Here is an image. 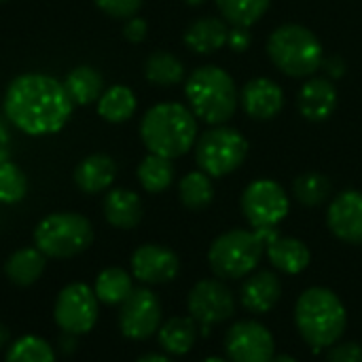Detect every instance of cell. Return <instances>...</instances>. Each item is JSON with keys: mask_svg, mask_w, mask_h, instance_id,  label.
<instances>
[{"mask_svg": "<svg viewBox=\"0 0 362 362\" xmlns=\"http://www.w3.org/2000/svg\"><path fill=\"white\" fill-rule=\"evenodd\" d=\"M136 93L127 85H112L98 100V115L106 123H125L136 112Z\"/></svg>", "mask_w": 362, "mask_h": 362, "instance_id": "cell-26", "label": "cell"}, {"mask_svg": "<svg viewBox=\"0 0 362 362\" xmlns=\"http://www.w3.org/2000/svg\"><path fill=\"white\" fill-rule=\"evenodd\" d=\"M272 362H299L295 356H291V354H276Z\"/></svg>", "mask_w": 362, "mask_h": 362, "instance_id": "cell-43", "label": "cell"}, {"mask_svg": "<svg viewBox=\"0 0 362 362\" xmlns=\"http://www.w3.org/2000/svg\"><path fill=\"white\" fill-rule=\"evenodd\" d=\"M117 178V163L106 153H91L74 168V182L83 193L108 191Z\"/></svg>", "mask_w": 362, "mask_h": 362, "instance_id": "cell-20", "label": "cell"}, {"mask_svg": "<svg viewBox=\"0 0 362 362\" xmlns=\"http://www.w3.org/2000/svg\"><path fill=\"white\" fill-rule=\"evenodd\" d=\"M187 310L206 335L212 327L227 322L235 314V297L221 280H199L187 297Z\"/></svg>", "mask_w": 362, "mask_h": 362, "instance_id": "cell-11", "label": "cell"}, {"mask_svg": "<svg viewBox=\"0 0 362 362\" xmlns=\"http://www.w3.org/2000/svg\"><path fill=\"white\" fill-rule=\"evenodd\" d=\"M144 0H93V4L108 17L115 19H129L136 17L142 8Z\"/></svg>", "mask_w": 362, "mask_h": 362, "instance_id": "cell-35", "label": "cell"}, {"mask_svg": "<svg viewBox=\"0 0 362 362\" xmlns=\"http://www.w3.org/2000/svg\"><path fill=\"white\" fill-rule=\"evenodd\" d=\"M98 316H100V301L93 288H89L83 282H74L59 291L53 308V318L64 333L74 337L85 335L95 327Z\"/></svg>", "mask_w": 362, "mask_h": 362, "instance_id": "cell-10", "label": "cell"}, {"mask_svg": "<svg viewBox=\"0 0 362 362\" xmlns=\"http://www.w3.org/2000/svg\"><path fill=\"white\" fill-rule=\"evenodd\" d=\"M320 68L327 72V78H341V76L346 74V62H344L339 55H329V57H325Z\"/></svg>", "mask_w": 362, "mask_h": 362, "instance_id": "cell-39", "label": "cell"}, {"mask_svg": "<svg viewBox=\"0 0 362 362\" xmlns=\"http://www.w3.org/2000/svg\"><path fill=\"white\" fill-rule=\"evenodd\" d=\"M282 297V284L280 278L274 272H252L246 276L242 288H240V303L246 312L255 316L269 314Z\"/></svg>", "mask_w": 362, "mask_h": 362, "instance_id": "cell-17", "label": "cell"}, {"mask_svg": "<svg viewBox=\"0 0 362 362\" xmlns=\"http://www.w3.org/2000/svg\"><path fill=\"white\" fill-rule=\"evenodd\" d=\"M267 53L274 66L293 78H308L320 70L325 49L320 38L301 23H284L267 38Z\"/></svg>", "mask_w": 362, "mask_h": 362, "instance_id": "cell-6", "label": "cell"}, {"mask_svg": "<svg viewBox=\"0 0 362 362\" xmlns=\"http://www.w3.org/2000/svg\"><path fill=\"white\" fill-rule=\"evenodd\" d=\"M276 229H231L221 233L210 250L208 263L221 280H242L257 272L267 242L276 235Z\"/></svg>", "mask_w": 362, "mask_h": 362, "instance_id": "cell-5", "label": "cell"}, {"mask_svg": "<svg viewBox=\"0 0 362 362\" xmlns=\"http://www.w3.org/2000/svg\"><path fill=\"white\" fill-rule=\"evenodd\" d=\"M8 157H11V134L6 125L0 121V163L8 161Z\"/></svg>", "mask_w": 362, "mask_h": 362, "instance_id": "cell-40", "label": "cell"}, {"mask_svg": "<svg viewBox=\"0 0 362 362\" xmlns=\"http://www.w3.org/2000/svg\"><path fill=\"white\" fill-rule=\"evenodd\" d=\"M64 87L74 106H89L104 91V76L93 66H76L66 74Z\"/></svg>", "mask_w": 362, "mask_h": 362, "instance_id": "cell-25", "label": "cell"}, {"mask_svg": "<svg viewBox=\"0 0 362 362\" xmlns=\"http://www.w3.org/2000/svg\"><path fill=\"white\" fill-rule=\"evenodd\" d=\"M327 362H362V346L356 341H337L329 348Z\"/></svg>", "mask_w": 362, "mask_h": 362, "instance_id": "cell-36", "label": "cell"}, {"mask_svg": "<svg viewBox=\"0 0 362 362\" xmlns=\"http://www.w3.org/2000/svg\"><path fill=\"white\" fill-rule=\"evenodd\" d=\"M144 76L157 87H172L185 78V66L168 51H153L144 62Z\"/></svg>", "mask_w": 362, "mask_h": 362, "instance_id": "cell-28", "label": "cell"}, {"mask_svg": "<svg viewBox=\"0 0 362 362\" xmlns=\"http://www.w3.org/2000/svg\"><path fill=\"white\" fill-rule=\"evenodd\" d=\"M140 138L148 153L178 159L197 142V117L180 102H161L148 108L140 121Z\"/></svg>", "mask_w": 362, "mask_h": 362, "instance_id": "cell-2", "label": "cell"}, {"mask_svg": "<svg viewBox=\"0 0 362 362\" xmlns=\"http://www.w3.org/2000/svg\"><path fill=\"white\" fill-rule=\"evenodd\" d=\"M180 272V261L174 250L161 244H144L132 255V276L144 286L172 282Z\"/></svg>", "mask_w": 362, "mask_h": 362, "instance_id": "cell-14", "label": "cell"}, {"mask_svg": "<svg viewBox=\"0 0 362 362\" xmlns=\"http://www.w3.org/2000/svg\"><path fill=\"white\" fill-rule=\"evenodd\" d=\"M163 310L159 297L146 288H134L132 295L121 303L119 310V329L132 341H144L153 337L161 327Z\"/></svg>", "mask_w": 362, "mask_h": 362, "instance_id": "cell-12", "label": "cell"}, {"mask_svg": "<svg viewBox=\"0 0 362 362\" xmlns=\"http://www.w3.org/2000/svg\"><path fill=\"white\" fill-rule=\"evenodd\" d=\"M331 180L320 172H305L293 182V195L305 208H316L325 204L331 195Z\"/></svg>", "mask_w": 362, "mask_h": 362, "instance_id": "cell-32", "label": "cell"}, {"mask_svg": "<svg viewBox=\"0 0 362 362\" xmlns=\"http://www.w3.org/2000/svg\"><path fill=\"white\" fill-rule=\"evenodd\" d=\"M221 17L231 28H252L267 13L272 0H214Z\"/></svg>", "mask_w": 362, "mask_h": 362, "instance_id": "cell-29", "label": "cell"}, {"mask_svg": "<svg viewBox=\"0 0 362 362\" xmlns=\"http://www.w3.org/2000/svg\"><path fill=\"white\" fill-rule=\"evenodd\" d=\"M178 197H180L182 206L189 208V210H193V212L208 208L212 204V199H214L212 178L206 172H202V170L189 172L178 182Z\"/></svg>", "mask_w": 362, "mask_h": 362, "instance_id": "cell-31", "label": "cell"}, {"mask_svg": "<svg viewBox=\"0 0 362 362\" xmlns=\"http://www.w3.org/2000/svg\"><path fill=\"white\" fill-rule=\"evenodd\" d=\"M250 42H252L250 28H231V30H229V40H227V45H229L233 51L242 53V51H246V49L250 47Z\"/></svg>", "mask_w": 362, "mask_h": 362, "instance_id": "cell-38", "label": "cell"}, {"mask_svg": "<svg viewBox=\"0 0 362 362\" xmlns=\"http://www.w3.org/2000/svg\"><path fill=\"white\" fill-rule=\"evenodd\" d=\"M331 233L352 246H362V191L348 189L333 197L327 212Z\"/></svg>", "mask_w": 362, "mask_h": 362, "instance_id": "cell-15", "label": "cell"}, {"mask_svg": "<svg viewBox=\"0 0 362 362\" xmlns=\"http://www.w3.org/2000/svg\"><path fill=\"white\" fill-rule=\"evenodd\" d=\"M240 104L250 119L269 121L284 108V91L276 81L257 76L250 78L240 91Z\"/></svg>", "mask_w": 362, "mask_h": 362, "instance_id": "cell-16", "label": "cell"}, {"mask_svg": "<svg viewBox=\"0 0 362 362\" xmlns=\"http://www.w3.org/2000/svg\"><path fill=\"white\" fill-rule=\"evenodd\" d=\"M199 335V327L191 316H174L161 322L157 331L159 346L170 356H185L193 350Z\"/></svg>", "mask_w": 362, "mask_h": 362, "instance_id": "cell-23", "label": "cell"}, {"mask_svg": "<svg viewBox=\"0 0 362 362\" xmlns=\"http://www.w3.org/2000/svg\"><path fill=\"white\" fill-rule=\"evenodd\" d=\"M8 339H11V333H8V329L0 322V350L8 346Z\"/></svg>", "mask_w": 362, "mask_h": 362, "instance_id": "cell-42", "label": "cell"}, {"mask_svg": "<svg viewBox=\"0 0 362 362\" xmlns=\"http://www.w3.org/2000/svg\"><path fill=\"white\" fill-rule=\"evenodd\" d=\"M28 193V178L23 170L11 159L0 163V204H19Z\"/></svg>", "mask_w": 362, "mask_h": 362, "instance_id": "cell-34", "label": "cell"}, {"mask_svg": "<svg viewBox=\"0 0 362 362\" xmlns=\"http://www.w3.org/2000/svg\"><path fill=\"white\" fill-rule=\"evenodd\" d=\"M4 362H55V352L42 337L23 335L8 346Z\"/></svg>", "mask_w": 362, "mask_h": 362, "instance_id": "cell-33", "label": "cell"}, {"mask_svg": "<svg viewBox=\"0 0 362 362\" xmlns=\"http://www.w3.org/2000/svg\"><path fill=\"white\" fill-rule=\"evenodd\" d=\"M134 291V276L121 267H108L98 274L93 293L104 305H121Z\"/></svg>", "mask_w": 362, "mask_h": 362, "instance_id": "cell-27", "label": "cell"}, {"mask_svg": "<svg viewBox=\"0 0 362 362\" xmlns=\"http://www.w3.org/2000/svg\"><path fill=\"white\" fill-rule=\"evenodd\" d=\"M136 362H174L170 356H165V354H146V356H142V358H138Z\"/></svg>", "mask_w": 362, "mask_h": 362, "instance_id": "cell-41", "label": "cell"}, {"mask_svg": "<svg viewBox=\"0 0 362 362\" xmlns=\"http://www.w3.org/2000/svg\"><path fill=\"white\" fill-rule=\"evenodd\" d=\"M202 362H229L227 358H221V356H208V358H204Z\"/></svg>", "mask_w": 362, "mask_h": 362, "instance_id": "cell-44", "label": "cell"}, {"mask_svg": "<svg viewBox=\"0 0 362 362\" xmlns=\"http://www.w3.org/2000/svg\"><path fill=\"white\" fill-rule=\"evenodd\" d=\"M248 155L246 138L229 125H214L204 132L195 142V161L210 178L233 174Z\"/></svg>", "mask_w": 362, "mask_h": 362, "instance_id": "cell-8", "label": "cell"}, {"mask_svg": "<svg viewBox=\"0 0 362 362\" xmlns=\"http://www.w3.org/2000/svg\"><path fill=\"white\" fill-rule=\"evenodd\" d=\"M93 242V227L78 212L47 214L34 229V246L47 259H70L85 252Z\"/></svg>", "mask_w": 362, "mask_h": 362, "instance_id": "cell-7", "label": "cell"}, {"mask_svg": "<svg viewBox=\"0 0 362 362\" xmlns=\"http://www.w3.org/2000/svg\"><path fill=\"white\" fill-rule=\"evenodd\" d=\"M2 110L21 134L40 138L57 134L70 121L74 104L55 76L25 72L8 83Z\"/></svg>", "mask_w": 362, "mask_h": 362, "instance_id": "cell-1", "label": "cell"}, {"mask_svg": "<svg viewBox=\"0 0 362 362\" xmlns=\"http://www.w3.org/2000/svg\"><path fill=\"white\" fill-rule=\"evenodd\" d=\"M136 176H138V182L142 185L144 191H148V193H163L174 182L172 159H165V157L148 153L140 161V165L136 170Z\"/></svg>", "mask_w": 362, "mask_h": 362, "instance_id": "cell-30", "label": "cell"}, {"mask_svg": "<svg viewBox=\"0 0 362 362\" xmlns=\"http://www.w3.org/2000/svg\"><path fill=\"white\" fill-rule=\"evenodd\" d=\"M297 106H299V112L308 121L312 123L327 121L337 108V89L333 81L327 76L308 78L299 89Z\"/></svg>", "mask_w": 362, "mask_h": 362, "instance_id": "cell-18", "label": "cell"}, {"mask_svg": "<svg viewBox=\"0 0 362 362\" xmlns=\"http://www.w3.org/2000/svg\"><path fill=\"white\" fill-rule=\"evenodd\" d=\"M185 2H187L189 6H202V4H204L206 0H185Z\"/></svg>", "mask_w": 362, "mask_h": 362, "instance_id": "cell-45", "label": "cell"}, {"mask_svg": "<svg viewBox=\"0 0 362 362\" xmlns=\"http://www.w3.org/2000/svg\"><path fill=\"white\" fill-rule=\"evenodd\" d=\"M185 95L191 112L208 125H227L240 106V91L233 76L218 66L195 68L187 83Z\"/></svg>", "mask_w": 362, "mask_h": 362, "instance_id": "cell-4", "label": "cell"}, {"mask_svg": "<svg viewBox=\"0 0 362 362\" xmlns=\"http://www.w3.org/2000/svg\"><path fill=\"white\" fill-rule=\"evenodd\" d=\"M146 32H148V23L142 19V17H129L123 25V36L125 40L129 42H142L146 38Z\"/></svg>", "mask_w": 362, "mask_h": 362, "instance_id": "cell-37", "label": "cell"}, {"mask_svg": "<svg viewBox=\"0 0 362 362\" xmlns=\"http://www.w3.org/2000/svg\"><path fill=\"white\" fill-rule=\"evenodd\" d=\"M104 218L117 229H134L142 221V199L129 189H110L102 204Z\"/></svg>", "mask_w": 362, "mask_h": 362, "instance_id": "cell-22", "label": "cell"}, {"mask_svg": "<svg viewBox=\"0 0 362 362\" xmlns=\"http://www.w3.org/2000/svg\"><path fill=\"white\" fill-rule=\"evenodd\" d=\"M45 267H47V257L36 246H28L15 250L6 259L4 274L15 286H32L40 280Z\"/></svg>", "mask_w": 362, "mask_h": 362, "instance_id": "cell-24", "label": "cell"}, {"mask_svg": "<svg viewBox=\"0 0 362 362\" xmlns=\"http://www.w3.org/2000/svg\"><path fill=\"white\" fill-rule=\"evenodd\" d=\"M265 255H267L269 263L274 265V269H278L286 276L303 274L312 263V252L305 242H301L297 238H284L280 233H276L267 242Z\"/></svg>", "mask_w": 362, "mask_h": 362, "instance_id": "cell-19", "label": "cell"}, {"mask_svg": "<svg viewBox=\"0 0 362 362\" xmlns=\"http://www.w3.org/2000/svg\"><path fill=\"white\" fill-rule=\"evenodd\" d=\"M0 2H6V0H0Z\"/></svg>", "mask_w": 362, "mask_h": 362, "instance_id": "cell-46", "label": "cell"}, {"mask_svg": "<svg viewBox=\"0 0 362 362\" xmlns=\"http://www.w3.org/2000/svg\"><path fill=\"white\" fill-rule=\"evenodd\" d=\"M229 30L231 28L223 17H202L187 28L185 45L199 55H210L227 45Z\"/></svg>", "mask_w": 362, "mask_h": 362, "instance_id": "cell-21", "label": "cell"}, {"mask_svg": "<svg viewBox=\"0 0 362 362\" xmlns=\"http://www.w3.org/2000/svg\"><path fill=\"white\" fill-rule=\"evenodd\" d=\"M295 325L303 341L320 352L341 341L348 327V312L337 293L325 286H312L295 303Z\"/></svg>", "mask_w": 362, "mask_h": 362, "instance_id": "cell-3", "label": "cell"}, {"mask_svg": "<svg viewBox=\"0 0 362 362\" xmlns=\"http://www.w3.org/2000/svg\"><path fill=\"white\" fill-rule=\"evenodd\" d=\"M225 354L229 362H272L276 341L265 325L240 320L225 335Z\"/></svg>", "mask_w": 362, "mask_h": 362, "instance_id": "cell-13", "label": "cell"}, {"mask_svg": "<svg viewBox=\"0 0 362 362\" xmlns=\"http://www.w3.org/2000/svg\"><path fill=\"white\" fill-rule=\"evenodd\" d=\"M242 214L252 229H276L291 210L288 193L269 178L252 180L242 193Z\"/></svg>", "mask_w": 362, "mask_h": 362, "instance_id": "cell-9", "label": "cell"}]
</instances>
